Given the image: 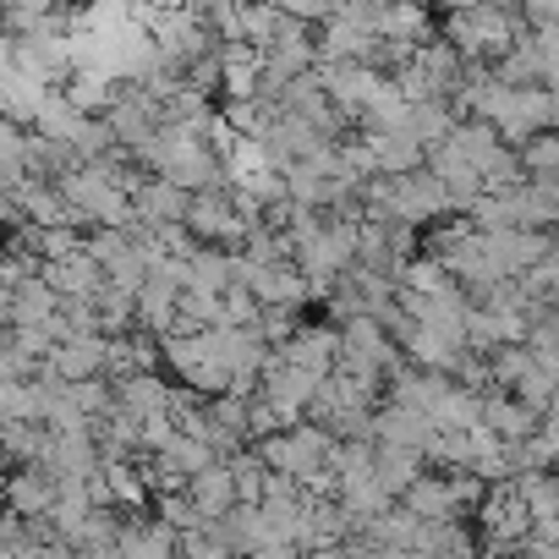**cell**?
<instances>
[{"label":"cell","mask_w":559,"mask_h":559,"mask_svg":"<svg viewBox=\"0 0 559 559\" xmlns=\"http://www.w3.org/2000/svg\"><path fill=\"white\" fill-rule=\"evenodd\" d=\"M88 515H94L88 483H72V477H61V493H56V510H50V526H56V537H61V543H72V532H78Z\"/></svg>","instance_id":"obj_24"},{"label":"cell","mask_w":559,"mask_h":559,"mask_svg":"<svg viewBox=\"0 0 559 559\" xmlns=\"http://www.w3.org/2000/svg\"><path fill=\"white\" fill-rule=\"evenodd\" d=\"M110 390H116V406H121V412H132L138 423H148V417H165V412H170V384H165L159 373H138V379L110 384Z\"/></svg>","instance_id":"obj_16"},{"label":"cell","mask_w":559,"mask_h":559,"mask_svg":"<svg viewBox=\"0 0 559 559\" xmlns=\"http://www.w3.org/2000/svg\"><path fill=\"white\" fill-rule=\"evenodd\" d=\"M252 330H258V341H263V346H269V352H280V346H286V341H292V335H297V330H302V324H297V319H292V313H280V308H263V313H258V324H252Z\"/></svg>","instance_id":"obj_31"},{"label":"cell","mask_w":559,"mask_h":559,"mask_svg":"<svg viewBox=\"0 0 559 559\" xmlns=\"http://www.w3.org/2000/svg\"><path fill=\"white\" fill-rule=\"evenodd\" d=\"M116 554L121 559H176L181 554V537L154 521V515H127L121 521V537H116Z\"/></svg>","instance_id":"obj_8"},{"label":"cell","mask_w":559,"mask_h":559,"mask_svg":"<svg viewBox=\"0 0 559 559\" xmlns=\"http://www.w3.org/2000/svg\"><path fill=\"white\" fill-rule=\"evenodd\" d=\"M488 373H493V390L510 395V390L532 373V352H526V346H499V352L488 357Z\"/></svg>","instance_id":"obj_30"},{"label":"cell","mask_w":559,"mask_h":559,"mask_svg":"<svg viewBox=\"0 0 559 559\" xmlns=\"http://www.w3.org/2000/svg\"><path fill=\"white\" fill-rule=\"evenodd\" d=\"M0 330H12V292L0 286Z\"/></svg>","instance_id":"obj_35"},{"label":"cell","mask_w":559,"mask_h":559,"mask_svg":"<svg viewBox=\"0 0 559 559\" xmlns=\"http://www.w3.org/2000/svg\"><path fill=\"white\" fill-rule=\"evenodd\" d=\"M39 280H45L61 302H94V297L105 292V269L88 258V247H78V252H67V258H56V263H45Z\"/></svg>","instance_id":"obj_4"},{"label":"cell","mask_w":559,"mask_h":559,"mask_svg":"<svg viewBox=\"0 0 559 559\" xmlns=\"http://www.w3.org/2000/svg\"><path fill=\"white\" fill-rule=\"evenodd\" d=\"M99 466H105V455H99V444H94L88 433H50L45 472H56V477H72V483H88Z\"/></svg>","instance_id":"obj_12"},{"label":"cell","mask_w":559,"mask_h":559,"mask_svg":"<svg viewBox=\"0 0 559 559\" xmlns=\"http://www.w3.org/2000/svg\"><path fill=\"white\" fill-rule=\"evenodd\" d=\"M78 559H121L116 548H105V554H78Z\"/></svg>","instance_id":"obj_37"},{"label":"cell","mask_w":559,"mask_h":559,"mask_svg":"<svg viewBox=\"0 0 559 559\" xmlns=\"http://www.w3.org/2000/svg\"><path fill=\"white\" fill-rule=\"evenodd\" d=\"M313 559H373V548H368L362 537H346L341 548H324V554H313Z\"/></svg>","instance_id":"obj_33"},{"label":"cell","mask_w":559,"mask_h":559,"mask_svg":"<svg viewBox=\"0 0 559 559\" xmlns=\"http://www.w3.org/2000/svg\"><path fill=\"white\" fill-rule=\"evenodd\" d=\"M61 313V297L45 286V280H23V286L12 292V330H34V324H50Z\"/></svg>","instance_id":"obj_20"},{"label":"cell","mask_w":559,"mask_h":559,"mask_svg":"<svg viewBox=\"0 0 559 559\" xmlns=\"http://www.w3.org/2000/svg\"><path fill=\"white\" fill-rule=\"evenodd\" d=\"M510 488H515V499L526 504L532 521H554L559 515V477L554 472H521V477H510Z\"/></svg>","instance_id":"obj_23"},{"label":"cell","mask_w":559,"mask_h":559,"mask_svg":"<svg viewBox=\"0 0 559 559\" xmlns=\"http://www.w3.org/2000/svg\"><path fill=\"white\" fill-rule=\"evenodd\" d=\"M187 192L181 187H170L165 176H148L143 181V192L132 198V214H138V225L143 230H159V225H187Z\"/></svg>","instance_id":"obj_11"},{"label":"cell","mask_w":559,"mask_h":559,"mask_svg":"<svg viewBox=\"0 0 559 559\" xmlns=\"http://www.w3.org/2000/svg\"><path fill=\"white\" fill-rule=\"evenodd\" d=\"M401 510L417 515L423 526H433V521H461V499H455L450 477H439V472H423V477L401 493Z\"/></svg>","instance_id":"obj_10"},{"label":"cell","mask_w":559,"mask_h":559,"mask_svg":"<svg viewBox=\"0 0 559 559\" xmlns=\"http://www.w3.org/2000/svg\"><path fill=\"white\" fill-rule=\"evenodd\" d=\"M187 230L198 247H219V252H241L247 247V230L252 219L241 214L236 192L230 187H214V192H192L187 203Z\"/></svg>","instance_id":"obj_1"},{"label":"cell","mask_w":559,"mask_h":559,"mask_svg":"<svg viewBox=\"0 0 559 559\" xmlns=\"http://www.w3.org/2000/svg\"><path fill=\"white\" fill-rule=\"evenodd\" d=\"M433 423L423 417V412H401V406H379L373 412V444H384V450H412V455H423L428 444H433Z\"/></svg>","instance_id":"obj_7"},{"label":"cell","mask_w":559,"mask_h":559,"mask_svg":"<svg viewBox=\"0 0 559 559\" xmlns=\"http://www.w3.org/2000/svg\"><path fill=\"white\" fill-rule=\"evenodd\" d=\"M450 148H455V154H461V159H466L477 176H483V170H488V165L504 154L499 132H493L488 121H472V116H466V121H455V132H450Z\"/></svg>","instance_id":"obj_18"},{"label":"cell","mask_w":559,"mask_h":559,"mask_svg":"<svg viewBox=\"0 0 559 559\" xmlns=\"http://www.w3.org/2000/svg\"><path fill=\"white\" fill-rule=\"evenodd\" d=\"M154 521H165L176 537H203V532H209V521L198 515V504L187 499V488H181V493H159V499H154Z\"/></svg>","instance_id":"obj_28"},{"label":"cell","mask_w":559,"mask_h":559,"mask_svg":"<svg viewBox=\"0 0 559 559\" xmlns=\"http://www.w3.org/2000/svg\"><path fill=\"white\" fill-rule=\"evenodd\" d=\"M493 559H559V554H532V548H510V554H493Z\"/></svg>","instance_id":"obj_36"},{"label":"cell","mask_w":559,"mask_h":559,"mask_svg":"<svg viewBox=\"0 0 559 559\" xmlns=\"http://www.w3.org/2000/svg\"><path fill=\"white\" fill-rule=\"evenodd\" d=\"M455 121H461V116H455L450 99H423V105H412V138L423 143V154L439 148V143H450Z\"/></svg>","instance_id":"obj_22"},{"label":"cell","mask_w":559,"mask_h":559,"mask_svg":"<svg viewBox=\"0 0 559 559\" xmlns=\"http://www.w3.org/2000/svg\"><path fill=\"white\" fill-rule=\"evenodd\" d=\"M515 159H521V176H526V181H554V176H559V132L526 138V143L515 148Z\"/></svg>","instance_id":"obj_26"},{"label":"cell","mask_w":559,"mask_h":559,"mask_svg":"<svg viewBox=\"0 0 559 559\" xmlns=\"http://www.w3.org/2000/svg\"><path fill=\"white\" fill-rule=\"evenodd\" d=\"M83 127H88V121H83L61 94H50V99H45V110H39V121H34L28 132H39V138H50V143H78V132H83Z\"/></svg>","instance_id":"obj_27"},{"label":"cell","mask_w":559,"mask_h":559,"mask_svg":"<svg viewBox=\"0 0 559 559\" xmlns=\"http://www.w3.org/2000/svg\"><path fill=\"white\" fill-rule=\"evenodd\" d=\"M225 466H230V477H236V504H263V488H269L274 472L252 455V444H247L236 461H225Z\"/></svg>","instance_id":"obj_29"},{"label":"cell","mask_w":559,"mask_h":559,"mask_svg":"<svg viewBox=\"0 0 559 559\" xmlns=\"http://www.w3.org/2000/svg\"><path fill=\"white\" fill-rule=\"evenodd\" d=\"M428 423H433L439 433H472V428H483V395H472V390H461V384L450 379V390L433 401Z\"/></svg>","instance_id":"obj_17"},{"label":"cell","mask_w":559,"mask_h":559,"mask_svg":"<svg viewBox=\"0 0 559 559\" xmlns=\"http://www.w3.org/2000/svg\"><path fill=\"white\" fill-rule=\"evenodd\" d=\"M368 143V159H373V176L379 181H401V176H417L428 165L423 143L412 132H395V138H362Z\"/></svg>","instance_id":"obj_13"},{"label":"cell","mask_w":559,"mask_h":559,"mask_svg":"<svg viewBox=\"0 0 559 559\" xmlns=\"http://www.w3.org/2000/svg\"><path fill=\"white\" fill-rule=\"evenodd\" d=\"M0 352H12V330H0Z\"/></svg>","instance_id":"obj_39"},{"label":"cell","mask_w":559,"mask_h":559,"mask_svg":"<svg viewBox=\"0 0 559 559\" xmlns=\"http://www.w3.org/2000/svg\"><path fill=\"white\" fill-rule=\"evenodd\" d=\"M121 521H127V510H94V515L72 532V554H105V548H116Z\"/></svg>","instance_id":"obj_25"},{"label":"cell","mask_w":559,"mask_h":559,"mask_svg":"<svg viewBox=\"0 0 559 559\" xmlns=\"http://www.w3.org/2000/svg\"><path fill=\"white\" fill-rule=\"evenodd\" d=\"M483 428L499 439V444H526L537 428H543V412H532L526 401L504 395V390H488L483 395Z\"/></svg>","instance_id":"obj_6"},{"label":"cell","mask_w":559,"mask_h":559,"mask_svg":"<svg viewBox=\"0 0 559 559\" xmlns=\"http://www.w3.org/2000/svg\"><path fill=\"white\" fill-rule=\"evenodd\" d=\"M0 559H17V548H12L7 537H0Z\"/></svg>","instance_id":"obj_38"},{"label":"cell","mask_w":559,"mask_h":559,"mask_svg":"<svg viewBox=\"0 0 559 559\" xmlns=\"http://www.w3.org/2000/svg\"><path fill=\"white\" fill-rule=\"evenodd\" d=\"M526 537H532V515H526V504L515 499L510 483H493L488 499H483V510H477V548H488V559H493V554L526 548Z\"/></svg>","instance_id":"obj_2"},{"label":"cell","mask_w":559,"mask_h":559,"mask_svg":"<svg viewBox=\"0 0 559 559\" xmlns=\"http://www.w3.org/2000/svg\"><path fill=\"white\" fill-rule=\"evenodd\" d=\"M417 554H428V559H477V532L461 526V521H433V526H423Z\"/></svg>","instance_id":"obj_21"},{"label":"cell","mask_w":559,"mask_h":559,"mask_svg":"<svg viewBox=\"0 0 559 559\" xmlns=\"http://www.w3.org/2000/svg\"><path fill=\"white\" fill-rule=\"evenodd\" d=\"M154 252H159V258H176V263H192V258H198V241H192L187 225H159V230H154Z\"/></svg>","instance_id":"obj_32"},{"label":"cell","mask_w":559,"mask_h":559,"mask_svg":"<svg viewBox=\"0 0 559 559\" xmlns=\"http://www.w3.org/2000/svg\"><path fill=\"white\" fill-rule=\"evenodd\" d=\"M236 286V252H219V247H198V258L187 263V292L198 297H219Z\"/></svg>","instance_id":"obj_15"},{"label":"cell","mask_w":559,"mask_h":559,"mask_svg":"<svg viewBox=\"0 0 559 559\" xmlns=\"http://www.w3.org/2000/svg\"><path fill=\"white\" fill-rule=\"evenodd\" d=\"M428 466H423V455H412V450H384V444H373V477H379V488L401 504V493L423 477Z\"/></svg>","instance_id":"obj_19"},{"label":"cell","mask_w":559,"mask_h":559,"mask_svg":"<svg viewBox=\"0 0 559 559\" xmlns=\"http://www.w3.org/2000/svg\"><path fill=\"white\" fill-rule=\"evenodd\" d=\"M252 559H308V554H302L297 543H263V548H258Z\"/></svg>","instance_id":"obj_34"},{"label":"cell","mask_w":559,"mask_h":559,"mask_svg":"<svg viewBox=\"0 0 559 559\" xmlns=\"http://www.w3.org/2000/svg\"><path fill=\"white\" fill-rule=\"evenodd\" d=\"M554 313H559V302H554Z\"/></svg>","instance_id":"obj_41"},{"label":"cell","mask_w":559,"mask_h":559,"mask_svg":"<svg viewBox=\"0 0 559 559\" xmlns=\"http://www.w3.org/2000/svg\"><path fill=\"white\" fill-rule=\"evenodd\" d=\"M280 362H292V368H302V373H313V379H330L335 362H341V330H330V324H302L286 346H280Z\"/></svg>","instance_id":"obj_5"},{"label":"cell","mask_w":559,"mask_h":559,"mask_svg":"<svg viewBox=\"0 0 559 559\" xmlns=\"http://www.w3.org/2000/svg\"><path fill=\"white\" fill-rule=\"evenodd\" d=\"M187 499L198 504V515L214 526V521H225L230 510H236V477H230V466L225 461H214L209 472H198L192 483H187Z\"/></svg>","instance_id":"obj_14"},{"label":"cell","mask_w":559,"mask_h":559,"mask_svg":"<svg viewBox=\"0 0 559 559\" xmlns=\"http://www.w3.org/2000/svg\"><path fill=\"white\" fill-rule=\"evenodd\" d=\"M56 493H61V477L45 472V466H17V472L7 477V488H0V499H7V515H17V521H50Z\"/></svg>","instance_id":"obj_3"},{"label":"cell","mask_w":559,"mask_h":559,"mask_svg":"<svg viewBox=\"0 0 559 559\" xmlns=\"http://www.w3.org/2000/svg\"><path fill=\"white\" fill-rule=\"evenodd\" d=\"M0 515H7V499H0Z\"/></svg>","instance_id":"obj_40"},{"label":"cell","mask_w":559,"mask_h":559,"mask_svg":"<svg viewBox=\"0 0 559 559\" xmlns=\"http://www.w3.org/2000/svg\"><path fill=\"white\" fill-rule=\"evenodd\" d=\"M105 357H110V341H105V335H94V341H67V346H56L50 373H56L61 384H99V379H105ZM105 384H110V379H105Z\"/></svg>","instance_id":"obj_9"}]
</instances>
